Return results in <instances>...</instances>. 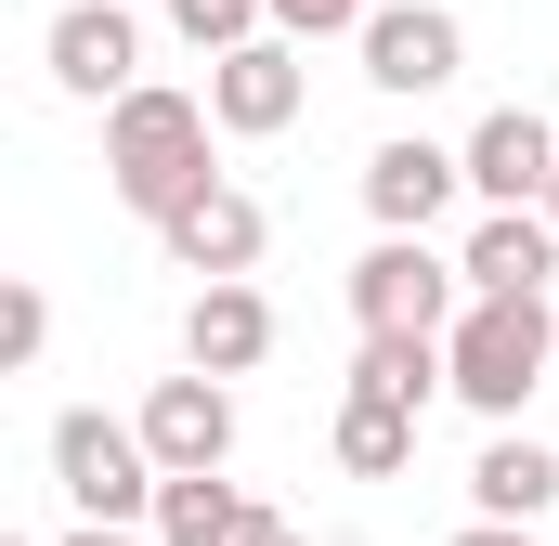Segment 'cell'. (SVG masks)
<instances>
[{"instance_id":"12","label":"cell","mask_w":559,"mask_h":546,"mask_svg":"<svg viewBox=\"0 0 559 546\" xmlns=\"http://www.w3.org/2000/svg\"><path fill=\"white\" fill-rule=\"evenodd\" d=\"M182 352H195V378H248V365L274 352V312H261V286H195V325H182Z\"/></svg>"},{"instance_id":"4","label":"cell","mask_w":559,"mask_h":546,"mask_svg":"<svg viewBox=\"0 0 559 546\" xmlns=\"http://www.w3.org/2000/svg\"><path fill=\"white\" fill-rule=\"evenodd\" d=\"M455 286L468 273L429 261V235H378L352 261V312H365V339H455Z\"/></svg>"},{"instance_id":"7","label":"cell","mask_w":559,"mask_h":546,"mask_svg":"<svg viewBox=\"0 0 559 546\" xmlns=\"http://www.w3.org/2000/svg\"><path fill=\"white\" fill-rule=\"evenodd\" d=\"M559 182V131L534 105H495L481 131H468V195H495V209H547Z\"/></svg>"},{"instance_id":"6","label":"cell","mask_w":559,"mask_h":546,"mask_svg":"<svg viewBox=\"0 0 559 546\" xmlns=\"http://www.w3.org/2000/svg\"><path fill=\"white\" fill-rule=\"evenodd\" d=\"M455 66H468V39H455L442 0H391V13H365V79H378V92H442Z\"/></svg>"},{"instance_id":"24","label":"cell","mask_w":559,"mask_h":546,"mask_svg":"<svg viewBox=\"0 0 559 546\" xmlns=\"http://www.w3.org/2000/svg\"><path fill=\"white\" fill-rule=\"evenodd\" d=\"M547 235H559V182H547Z\"/></svg>"},{"instance_id":"14","label":"cell","mask_w":559,"mask_h":546,"mask_svg":"<svg viewBox=\"0 0 559 546\" xmlns=\"http://www.w3.org/2000/svg\"><path fill=\"white\" fill-rule=\"evenodd\" d=\"M468 495H481V521H521V534H534V521L559 508V455H547V442H481Z\"/></svg>"},{"instance_id":"1","label":"cell","mask_w":559,"mask_h":546,"mask_svg":"<svg viewBox=\"0 0 559 546\" xmlns=\"http://www.w3.org/2000/svg\"><path fill=\"white\" fill-rule=\"evenodd\" d=\"M105 169H118V195H131L143 222L169 235L195 195H222V169H209V105H195V92H131V105L105 118Z\"/></svg>"},{"instance_id":"18","label":"cell","mask_w":559,"mask_h":546,"mask_svg":"<svg viewBox=\"0 0 559 546\" xmlns=\"http://www.w3.org/2000/svg\"><path fill=\"white\" fill-rule=\"evenodd\" d=\"M261 13H274V0H169V26H182L209 66H222V52H248V26H261Z\"/></svg>"},{"instance_id":"9","label":"cell","mask_w":559,"mask_h":546,"mask_svg":"<svg viewBox=\"0 0 559 546\" xmlns=\"http://www.w3.org/2000/svg\"><path fill=\"white\" fill-rule=\"evenodd\" d=\"M455 182H468V156H442V143H378V156H365L378 235H429V222L455 209Z\"/></svg>"},{"instance_id":"19","label":"cell","mask_w":559,"mask_h":546,"mask_svg":"<svg viewBox=\"0 0 559 546\" xmlns=\"http://www.w3.org/2000/svg\"><path fill=\"white\" fill-rule=\"evenodd\" d=\"M39 339H52V312H39V286H13L0 299V365H39Z\"/></svg>"},{"instance_id":"8","label":"cell","mask_w":559,"mask_h":546,"mask_svg":"<svg viewBox=\"0 0 559 546\" xmlns=\"http://www.w3.org/2000/svg\"><path fill=\"white\" fill-rule=\"evenodd\" d=\"M131 13H118V0H79V13H52V79H66V92H79V105H105V118H118V105H131L143 79H131Z\"/></svg>"},{"instance_id":"11","label":"cell","mask_w":559,"mask_h":546,"mask_svg":"<svg viewBox=\"0 0 559 546\" xmlns=\"http://www.w3.org/2000/svg\"><path fill=\"white\" fill-rule=\"evenodd\" d=\"M209 118H222V131H286V118H299V52H286V39L222 52V66H209Z\"/></svg>"},{"instance_id":"16","label":"cell","mask_w":559,"mask_h":546,"mask_svg":"<svg viewBox=\"0 0 559 546\" xmlns=\"http://www.w3.org/2000/svg\"><path fill=\"white\" fill-rule=\"evenodd\" d=\"M248 534H261V508L235 482H169L156 495V546H248Z\"/></svg>"},{"instance_id":"3","label":"cell","mask_w":559,"mask_h":546,"mask_svg":"<svg viewBox=\"0 0 559 546\" xmlns=\"http://www.w3.org/2000/svg\"><path fill=\"white\" fill-rule=\"evenodd\" d=\"M52 482H66L79 521H105V534H131L143 508L169 495L156 455H143V429H118V416H52Z\"/></svg>"},{"instance_id":"22","label":"cell","mask_w":559,"mask_h":546,"mask_svg":"<svg viewBox=\"0 0 559 546\" xmlns=\"http://www.w3.org/2000/svg\"><path fill=\"white\" fill-rule=\"evenodd\" d=\"M79 546H143V534H105V521H92V534H79Z\"/></svg>"},{"instance_id":"15","label":"cell","mask_w":559,"mask_h":546,"mask_svg":"<svg viewBox=\"0 0 559 546\" xmlns=\"http://www.w3.org/2000/svg\"><path fill=\"white\" fill-rule=\"evenodd\" d=\"M429 391H455L442 339H365V352H352V404H391V416H417Z\"/></svg>"},{"instance_id":"23","label":"cell","mask_w":559,"mask_h":546,"mask_svg":"<svg viewBox=\"0 0 559 546\" xmlns=\"http://www.w3.org/2000/svg\"><path fill=\"white\" fill-rule=\"evenodd\" d=\"M248 546H299V534H286V521H261V534H248Z\"/></svg>"},{"instance_id":"5","label":"cell","mask_w":559,"mask_h":546,"mask_svg":"<svg viewBox=\"0 0 559 546\" xmlns=\"http://www.w3.org/2000/svg\"><path fill=\"white\" fill-rule=\"evenodd\" d=\"M143 455H156V482H222V455H235V391H222V378H156Z\"/></svg>"},{"instance_id":"20","label":"cell","mask_w":559,"mask_h":546,"mask_svg":"<svg viewBox=\"0 0 559 546\" xmlns=\"http://www.w3.org/2000/svg\"><path fill=\"white\" fill-rule=\"evenodd\" d=\"M286 39H338V26H365V0H274Z\"/></svg>"},{"instance_id":"21","label":"cell","mask_w":559,"mask_h":546,"mask_svg":"<svg viewBox=\"0 0 559 546\" xmlns=\"http://www.w3.org/2000/svg\"><path fill=\"white\" fill-rule=\"evenodd\" d=\"M455 546H534V534H521V521H468Z\"/></svg>"},{"instance_id":"2","label":"cell","mask_w":559,"mask_h":546,"mask_svg":"<svg viewBox=\"0 0 559 546\" xmlns=\"http://www.w3.org/2000/svg\"><path fill=\"white\" fill-rule=\"evenodd\" d=\"M547 352H559L547 299H468V312H455V339H442V365H455V391H468L481 416H521V404H534V378H547Z\"/></svg>"},{"instance_id":"13","label":"cell","mask_w":559,"mask_h":546,"mask_svg":"<svg viewBox=\"0 0 559 546\" xmlns=\"http://www.w3.org/2000/svg\"><path fill=\"white\" fill-rule=\"evenodd\" d=\"M169 261H182V273H209V286H235V273L261 261V209H248L235 182H222V195H195V209L169 222Z\"/></svg>"},{"instance_id":"10","label":"cell","mask_w":559,"mask_h":546,"mask_svg":"<svg viewBox=\"0 0 559 546\" xmlns=\"http://www.w3.org/2000/svg\"><path fill=\"white\" fill-rule=\"evenodd\" d=\"M468 299H547V273H559V235H547V209H495L481 235H468Z\"/></svg>"},{"instance_id":"17","label":"cell","mask_w":559,"mask_h":546,"mask_svg":"<svg viewBox=\"0 0 559 546\" xmlns=\"http://www.w3.org/2000/svg\"><path fill=\"white\" fill-rule=\"evenodd\" d=\"M417 455V416H391V404H338V468L352 482H391Z\"/></svg>"}]
</instances>
